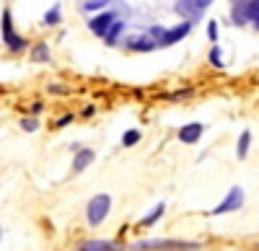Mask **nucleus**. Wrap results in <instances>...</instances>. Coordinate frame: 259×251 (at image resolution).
<instances>
[{"instance_id": "obj_5", "label": "nucleus", "mask_w": 259, "mask_h": 251, "mask_svg": "<svg viewBox=\"0 0 259 251\" xmlns=\"http://www.w3.org/2000/svg\"><path fill=\"white\" fill-rule=\"evenodd\" d=\"M244 205V189L241 186H233V189L223 197V202L218 207H212V213L210 215H226V213H233V210H239V207Z\"/></svg>"}, {"instance_id": "obj_22", "label": "nucleus", "mask_w": 259, "mask_h": 251, "mask_svg": "<svg viewBox=\"0 0 259 251\" xmlns=\"http://www.w3.org/2000/svg\"><path fill=\"white\" fill-rule=\"evenodd\" d=\"M207 36H210L212 44L218 41V21H210V24H207Z\"/></svg>"}, {"instance_id": "obj_4", "label": "nucleus", "mask_w": 259, "mask_h": 251, "mask_svg": "<svg viewBox=\"0 0 259 251\" xmlns=\"http://www.w3.org/2000/svg\"><path fill=\"white\" fill-rule=\"evenodd\" d=\"M212 3H215V0H177V3H174V13L187 18V21H197Z\"/></svg>"}, {"instance_id": "obj_16", "label": "nucleus", "mask_w": 259, "mask_h": 251, "mask_svg": "<svg viewBox=\"0 0 259 251\" xmlns=\"http://www.w3.org/2000/svg\"><path fill=\"white\" fill-rule=\"evenodd\" d=\"M249 24L259 31V0H249Z\"/></svg>"}, {"instance_id": "obj_8", "label": "nucleus", "mask_w": 259, "mask_h": 251, "mask_svg": "<svg viewBox=\"0 0 259 251\" xmlns=\"http://www.w3.org/2000/svg\"><path fill=\"white\" fill-rule=\"evenodd\" d=\"M117 21V13L114 11H101V13H96V16H91L89 18V29H91V34H96V36H101L104 39V34L109 31V26Z\"/></svg>"}, {"instance_id": "obj_19", "label": "nucleus", "mask_w": 259, "mask_h": 251, "mask_svg": "<svg viewBox=\"0 0 259 251\" xmlns=\"http://www.w3.org/2000/svg\"><path fill=\"white\" fill-rule=\"evenodd\" d=\"M210 62H212V68H218V70H223V55H221V47L218 44H212V49H210Z\"/></svg>"}, {"instance_id": "obj_15", "label": "nucleus", "mask_w": 259, "mask_h": 251, "mask_svg": "<svg viewBox=\"0 0 259 251\" xmlns=\"http://www.w3.org/2000/svg\"><path fill=\"white\" fill-rule=\"evenodd\" d=\"M60 21H62V11H60V6H52L45 13V26H57Z\"/></svg>"}, {"instance_id": "obj_11", "label": "nucleus", "mask_w": 259, "mask_h": 251, "mask_svg": "<svg viewBox=\"0 0 259 251\" xmlns=\"http://www.w3.org/2000/svg\"><path fill=\"white\" fill-rule=\"evenodd\" d=\"M94 163V150L91 148H78L75 150V158H73V171H83L85 166Z\"/></svg>"}, {"instance_id": "obj_7", "label": "nucleus", "mask_w": 259, "mask_h": 251, "mask_svg": "<svg viewBox=\"0 0 259 251\" xmlns=\"http://www.w3.org/2000/svg\"><path fill=\"white\" fill-rule=\"evenodd\" d=\"M192 26H194V21H187V18H184L182 24L166 29V31H163V39H161V47H174V44H179V41L192 31Z\"/></svg>"}, {"instance_id": "obj_25", "label": "nucleus", "mask_w": 259, "mask_h": 251, "mask_svg": "<svg viewBox=\"0 0 259 251\" xmlns=\"http://www.w3.org/2000/svg\"><path fill=\"white\" fill-rule=\"evenodd\" d=\"M256 248H259V246H256Z\"/></svg>"}, {"instance_id": "obj_20", "label": "nucleus", "mask_w": 259, "mask_h": 251, "mask_svg": "<svg viewBox=\"0 0 259 251\" xmlns=\"http://www.w3.org/2000/svg\"><path fill=\"white\" fill-rule=\"evenodd\" d=\"M161 215H163V205H158V207H156V210L150 213V215H145V218L140 220V225H138V228H145V225H153V223H156V220H158Z\"/></svg>"}, {"instance_id": "obj_14", "label": "nucleus", "mask_w": 259, "mask_h": 251, "mask_svg": "<svg viewBox=\"0 0 259 251\" xmlns=\"http://www.w3.org/2000/svg\"><path fill=\"white\" fill-rule=\"evenodd\" d=\"M50 60V47L45 41H39V44L31 47V62H47Z\"/></svg>"}, {"instance_id": "obj_17", "label": "nucleus", "mask_w": 259, "mask_h": 251, "mask_svg": "<svg viewBox=\"0 0 259 251\" xmlns=\"http://www.w3.org/2000/svg\"><path fill=\"white\" fill-rule=\"evenodd\" d=\"M249 145H251V132H249V130H244V132H241V137H239V158H246Z\"/></svg>"}, {"instance_id": "obj_24", "label": "nucleus", "mask_w": 259, "mask_h": 251, "mask_svg": "<svg viewBox=\"0 0 259 251\" xmlns=\"http://www.w3.org/2000/svg\"><path fill=\"white\" fill-rule=\"evenodd\" d=\"M231 3H233V0H231Z\"/></svg>"}, {"instance_id": "obj_12", "label": "nucleus", "mask_w": 259, "mask_h": 251, "mask_svg": "<svg viewBox=\"0 0 259 251\" xmlns=\"http://www.w3.org/2000/svg\"><path fill=\"white\" fill-rule=\"evenodd\" d=\"M78 251H122V246L112 241H85Z\"/></svg>"}, {"instance_id": "obj_23", "label": "nucleus", "mask_w": 259, "mask_h": 251, "mask_svg": "<svg viewBox=\"0 0 259 251\" xmlns=\"http://www.w3.org/2000/svg\"><path fill=\"white\" fill-rule=\"evenodd\" d=\"M21 127H24L26 132H34V130L39 127V122H36L34 117H29V119H24V122H21Z\"/></svg>"}, {"instance_id": "obj_1", "label": "nucleus", "mask_w": 259, "mask_h": 251, "mask_svg": "<svg viewBox=\"0 0 259 251\" xmlns=\"http://www.w3.org/2000/svg\"><path fill=\"white\" fill-rule=\"evenodd\" d=\"M189 248H200V243H189V241H168V238H150V241H138L130 246V251H189Z\"/></svg>"}, {"instance_id": "obj_3", "label": "nucleus", "mask_w": 259, "mask_h": 251, "mask_svg": "<svg viewBox=\"0 0 259 251\" xmlns=\"http://www.w3.org/2000/svg\"><path fill=\"white\" fill-rule=\"evenodd\" d=\"M112 210V197L109 194H96L89 199V207H85V218H89L91 225H101L104 218Z\"/></svg>"}, {"instance_id": "obj_13", "label": "nucleus", "mask_w": 259, "mask_h": 251, "mask_svg": "<svg viewBox=\"0 0 259 251\" xmlns=\"http://www.w3.org/2000/svg\"><path fill=\"white\" fill-rule=\"evenodd\" d=\"M122 31H124V24H122V21L117 18V21H114V24L109 26V31H106V34H104V41H106V44H109V47H114V44H119V39H122Z\"/></svg>"}, {"instance_id": "obj_6", "label": "nucleus", "mask_w": 259, "mask_h": 251, "mask_svg": "<svg viewBox=\"0 0 259 251\" xmlns=\"http://www.w3.org/2000/svg\"><path fill=\"white\" fill-rule=\"evenodd\" d=\"M124 47H127L130 52H153V49H158V41L145 31V34L127 36V39H124Z\"/></svg>"}, {"instance_id": "obj_10", "label": "nucleus", "mask_w": 259, "mask_h": 251, "mask_svg": "<svg viewBox=\"0 0 259 251\" xmlns=\"http://www.w3.org/2000/svg\"><path fill=\"white\" fill-rule=\"evenodd\" d=\"M202 137V124L200 122H192V124H184V127L179 130V140L184 142V145H194Z\"/></svg>"}, {"instance_id": "obj_2", "label": "nucleus", "mask_w": 259, "mask_h": 251, "mask_svg": "<svg viewBox=\"0 0 259 251\" xmlns=\"http://www.w3.org/2000/svg\"><path fill=\"white\" fill-rule=\"evenodd\" d=\"M0 29H3V41H6V47H8L11 52H24V49L29 47V41L16 31L11 11H3V16H0Z\"/></svg>"}, {"instance_id": "obj_9", "label": "nucleus", "mask_w": 259, "mask_h": 251, "mask_svg": "<svg viewBox=\"0 0 259 251\" xmlns=\"http://www.w3.org/2000/svg\"><path fill=\"white\" fill-rule=\"evenodd\" d=\"M231 24L233 26L249 24V0H233L231 3Z\"/></svg>"}, {"instance_id": "obj_18", "label": "nucleus", "mask_w": 259, "mask_h": 251, "mask_svg": "<svg viewBox=\"0 0 259 251\" xmlns=\"http://www.w3.org/2000/svg\"><path fill=\"white\" fill-rule=\"evenodd\" d=\"M106 6H109V0H83V11H91V13L104 11Z\"/></svg>"}, {"instance_id": "obj_21", "label": "nucleus", "mask_w": 259, "mask_h": 251, "mask_svg": "<svg viewBox=\"0 0 259 251\" xmlns=\"http://www.w3.org/2000/svg\"><path fill=\"white\" fill-rule=\"evenodd\" d=\"M138 140H140V132H138V130H130V132H124V135H122V145H124V148L135 145Z\"/></svg>"}]
</instances>
